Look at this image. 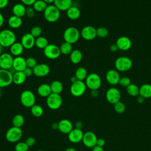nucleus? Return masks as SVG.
<instances>
[{"instance_id":"aec40b11","label":"nucleus","mask_w":151,"mask_h":151,"mask_svg":"<svg viewBox=\"0 0 151 151\" xmlns=\"http://www.w3.org/2000/svg\"><path fill=\"white\" fill-rule=\"evenodd\" d=\"M35 38L31 34V33L24 34L21 39V43L24 48L27 50L32 48L35 45Z\"/></svg>"},{"instance_id":"a878e982","label":"nucleus","mask_w":151,"mask_h":151,"mask_svg":"<svg viewBox=\"0 0 151 151\" xmlns=\"http://www.w3.org/2000/svg\"><path fill=\"white\" fill-rule=\"evenodd\" d=\"M37 93L42 97H47L52 93L50 85L46 83L40 84L37 88Z\"/></svg>"},{"instance_id":"79ce46f5","label":"nucleus","mask_w":151,"mask_h":151,"mask_svg":"<svg viewBox=\"0 0 151 151\" xmlns=\"http://www.w3.org/2000/svg\"><path fill=\"white\" fill-rule=\"evenodd\" d=\"M30 33L35 38H37L41 36L42 34V29L39 26H34L31 28Z\"/></svg>"},{"instance_id":"9d476101","label":"nucleus","mask_w":151,"mask_h":151,"mask_svg":"<svg viewBox=\"0 0 151 151\" xmlns=\"http://www.w3.org/2000/svg\"><path fill=\"white\" fill-rule=\"evenodd\" d=\"M43 52L45 57L50 60L57 59L61 55L60 47L52 44H49L43 50Z\"/></svg>"},{"instance_id":"338daca9","label":"nucleus","mask_w":151,"mask_h":151,"mask_svg":"<svg viewBox=\"0 0 151 151\" xmlns=\"http://www.w3.org/2000/svg\"><path fill=\"white\" fill-rule=\"evenodd\" d=\"M38 151H44V150H38Z\"/></svg>"},{"instance_id":"393cba45","label":"nucleus","mask_w":151,"mask_h":151,"mask_svg":"<svg viewBox=\"0 0 151 151\" xmlns=\"http://www.w3.org/2000/svg\"><path fill=\"white\" fill-rule=\"evenodd\" d=\"M12 12L14 15L22 18L25 15L26 8L22 4H16L13 6Z\"/></svg>"},{"instance_id":"e433bc0d","label":"nucleus","mask_w":151,"mask_h":151,"mask_svg":"<svg viewBox=\"0 0 151 151\" xmlns=\"http://www.w3.org/2000/svg\"><path fill=\"white\" fill-rule=\"evenodd\" d=\"M13 126L21 128L24 123V117L20 114H17L14 116L12 120Z\"/></svg>"},{"instance_id":"f704fd0d","label":"nucleus","mask_w":151,"mask_h":151,"mask_svg":"<svg viewBox=\"0 0 151 151\" xmlns=\"http://www.w3.org/2000/svg\"><path fill=\"white\" fill-rule=\"evenodd\" d=\"M60 50L61 54L64 55L70 54L71 51L73 50L72 44L65 41L61 44L60 47Z\"/></svg>"},{"instance_id":"2f4dec72","label":"nucleus","mask_w":151,"mask_h":151,"mask_svg":"<svg viewBox=\"0 0 151 151\" xmlns=\"http://www.w3.org/2000/svg\"><path fill=\"white\" fill-rule=\"evenodd\" d=\"M50 87L52 93L60 94L63 90V84L60 81L54 80L50 84Z\"/></svg>"},{"instance_id":"4be33fe9","label":"nucleus","mask_w":151,"mask_h":151,"mask_svg":"<svg viewBox=\"0 0 151 151\" xmlns=\"http://www.w3.org/2000/svg\"><path fill=\"white\" fill-rule=\"evenodd\" d=\"M73 129L72 123L67 119L61 120L58 123V129L64 134H68Z\"/></svg>"},{"instance_id":"37998d69","label":"nucleus","mask_w":151,"mask_h":151,"mask_svg":"<svg viewBox=\"0 0 151 151\" xmlns=\"http://www.w3.org/2000/svg\"><path fill=\"white\" fill-rule=\"evenodd\" d=\"M29 147L24 142H18L15 146V151H28Z\"/></svg>"},{"instance_id":"e2e57ef3","label":"nucleus","mask_w":151,"mask_h":151,"mask_svg":"<svg viewBox=\"0 0 151 151\" xmlns=\"http://www.w3.org/2000/svg\"><path fill=\"white\" fill-rule=\"evenodd\" d=\"M65 151H76V150L73 147H68Z\"/></svg>"},{"instance_id":"c9c22d12","label":"nucleus","mask_w":151,"mask_h":151,"mask_svg":"<svg viewBox=\"0 0 151 151\" xmlns=\"http://www.w3.org/2000/svg\"><path fill=\"white\" fill-rule=\"evenodd\" d=\"M48 40L44 37L40 36L35 39V45L40 49H44L48 45Z\"/></svg>"},{"instance_id":"864d4df0","label":"nucleus","mask_w":151,"mask_h":151,"mask_svg":"<svg viewBox=\"0 0 151 151\" xmlns=\"http://www.w3.org/2000/svg\"><path fill=\"white\" fill-rule=\"evenodd\" d=\"M110 50L112 52H116V51H117L119 50V48H118L116 44L115 43V44H112L110 46Z\"/></svg>"},{"instance_id":"c756f323","label":"nucleus","mask_w":151,"mask_h":151,"mask_svg":"<svg viewBox=\"0 0 151 151\" xmlns=\"http://www.w3.org/2000/svg\"><path fill=\"white\" fill-rule=\"evenodd\" d=\"M83 54L81 51L77 49L73 50L70 54V59L72 63L74 64H78L82 60Z\"/></svg>"},{"instance_id":"603ef678","label":"nucleus","mask_w":151,"mask_h":151,"mask_svg":"<svg viewBox=\"0 0 151 151\" xmlns=\"http://www.w3.org/2000/svg\"><path fill=\"white\" fill-rule=\"evenodd\" d=\"M104 145H105V140L103 139H101V138L97 139L96 145L103 147L104 146Z\"/></svg>"},{"instance_id":"f03ea898","label":"nucleus","mask_w":151,"mask_h":151,"mask_svg":"<svg viewBox=\"0 0 151 151\" xmlns=\"http://www.w3.org/2000/svg\"><path fill=\"white\" fill-rule=\"evenodd\" d=\"M43 12L45 20L48 22H55L60 17V11L54 4L48 5Z\"/></svg>"},{"instance_id":"20e7f679","label":"nucleus","mask_w":151,"mask_h":151,"mask_svg":"<svg viewBox=\"0 0 151 151\" xmlns=\"http://www.w3.org/2000/svg\"><path fill=\"white\" fill-rule=\"evenodd\" d=\"M80 36V32L74 27H70L67 28L63 33L64 41L71 44L76 43L78 40Z\"/></svg>"},{"instance_id":"a19ab883","label":"nucleus","mask_w":151,"mask_h":151,"mask_svg":"<svg viewBox=\"0 0 151 151\" xmlns=\"http://www.w3.org/2000/svg\"><path fill=\"white\" fill-rule=\"evenodd\" d=\"M97 37L100 38H105L109 35V30L103 27H99L96 29Z\"/></svg>"},{"instance_id":"6ab92c4d","label":"nucleus","mask_w":151,"mask_h":151,"mask_svg":"<svg viewBox=\"0 0 151 151\" xmlns=\"http://www.w3.org/2000/svg\"><path fill=\"white\" fill-rule=\"evenodd\" d=\"M84 133L80 129L74 128L68 134V140L73 143H77L82 141Z\"/></svg>"},{"instance_id":"a18cd8bd","label":"nucleus","mask_w":151,"mask_h":151,"mask_svg":"<svg viewBox=\"0 0 151 151\" xmlns=\"http://www.w3.org/2000/svg\"><path fill=\"white\" fill-rule=\"evenodd\" d=\"M26 64L27 67H29L33 69L37 65V63L36 60L34 57H29L26 58Z\"/></svg>"},{"instance_id":"3c124183","label":"nucleus","mask_w":151,"mask_h":151,"mask_svg":"<svg viewBox=\"0 0 151 151\" xmlns=\"http://www.w3.org/2000/svg\"><path fill=\"white\" fill-rule=\"evenodd\" d=\"M8 0H0V9L5 8L8 4Z\"/></svg>"},{"instance_id":"7ed1b4c3","label":"nucleus","mask_w":151,"mask_h":151,"mask_svg":"<svg viewBox=\"0 0 151 151\" xmlns=\"http://www.w3.org/2000/svg\"><path fill=\"white\" fill-rule=\"evenodd\" d=\"M132 65V60L129 57L125 56L118 57L114 62V66L116 70L118 71L124 72L129 71L131 69Z\"/></svg>"},{"instance_id":"dca6fc26","label":"nucleus","mask_w":151,"mask_h":151,"mask_svg":"<svg viewBox=\"0 0 151 151\" xmlns=\"http://www.w3.org/2000/svg\"><path fill=\"white\" fill-rule=\"evenodd\" d=\"M50 71V68L48 65L41 63L37 65L33 68V74L38 77H42L47 76Z\"/></svg>"},{"instance_id":"4468645a","label":"nucleus","mask_w":151,"mask_h":151,"mask_svg":"<svg viewBox=\"0 0 151 151\" xmlns=\"http://www.w3.org/2000/svg\"><path fill=\"white\" fill-rule=\"evenodd\" d=\"M81 37L87 41H91L97 37L96 29L91 25L85 26L80 32Z\"/></svg>"},{"instance_id":"f3484780","label":"nucleus","mask_w":151,"mask_h":151,"mask_svg":"<svg viewBox=\"0 0 151 151\" xmlns=\"http://www.w3.org/2000/svg\"><path fill=\"white\" fill-rule=\"evenodd\" d=\"M120 78L119 71L114 69H110L106 73V79L107 82L112 86H115L119 84Z\"/></svg>"},{"instance_id":"69168bd1","label":"nucleus","mask_w":151,"mask_h":151,"mask_svg":"<svg viewBox=\"0 0 151 151\" xmlns=\"http://www.w3.org/2000/svg\"><path fill=\"white\" fill-rule=\"evenodd\" d=\"M1 94H2V93H1V88H0V98H1Z\"/></svg>"},{"instance_id":"7c9ffc66","label":"nucleus","mask_w":151,"mask_h":151,"mask_svg":"<svg viewBox=\"0 0 151 151\" xmlns=\"http://www.w3.org/2000/svg\"><path fill=\"white\" fill-rule=\"evenodd\" d=\"M139 95L145 99L151 97V84H144L139 87Z\"/></svg>"},{"instance_id":"ddd939ff","label":"nucleus","mask_w":151,"mask_h":151,"mask_svg":"<svg viewBox=\"0 0 151 151\" xmlns=\"http://www.w3.org/2000/svg\"><path fill=\"white\" fill-rule=\"evenodd\" d=\"M14 58L12 55L7 52H4L0 56V68L9 70L12 67Z\"/></svg>"},{"instance_id":"c85d7f7f","label":"nucleus","mask_w":151,"mask_h":151,"mask_svg":"<svg viewBox=\"0 0 151 151\" xmlns=\"http://www.w3.org/2000/svg\"><path fill=\"white\" fill-rule=\"evenodd\" d=\"M27 77L23 71H16L13 74L12 83L16 85L22 84L26 80Z\"/></svg>"},{"instance_id":"9b49d317","label":"nucleus","mask_w":151,"mask_h":151,"mask_svg":"<svg viewBox=\"0 0 151 151\" xmlns=\"http://www.w3.org/2000/svg\"><path fill=\"white\" fill-rule=\"evenodd\" d=\"M13 74L9 70L0 68V88L5 87L12 83Z\"/></svg>"},{"instance_id":"c03bdc74","label":"nucleus","mask_w":151,"mask_h":151,"mask_svg":"<svg viewBox=\"0 0 151 151\" xmlns=\"http://www.w3.org/2000/svg\"><path fill=\"white\" fill-rule=\"evenodd\" d=\"M119 84L123 87H127L131 84V80L129 77L124 76L122 77H120Z\"/></svg>"},{"instance_id":"de8ad7c7","label":"nucleus","mask_w":151,"mask_h":151,"mask_svg":"<svg viewBox=\"0 0 151 151\" xmlns=\"http://www.w3.org/2000/svg\"><path fill=\"white\" fill-rule=\"evenodd\" d=\"M25 143L27 145V146L30 147L33 146L35 143V139L33 137H28L27 138V139L25 141Z\"/></svg>"},{"instance_id":"cd10ccee","label":"nucleus","mask_w":151,"mask_h":151,"mask_svg":"<svg viewBox=\"0 0 151 151\" xmlns=\"http://www.w3.org/2000/svg\"><path fill=\"white\" fill-rule=\"evenodd\" d=\"M8 24L11 28L17 29L19 28L22 24V18L12 15L10 16L9 18H8Z\"/></svg>"},{"instance_id":"a211bd4d","label":"nucleus","mask_w":151,"mask_h":151,"mask_svg":"<svg viewBox=\"0 0 151 151\" xmlns=\"http://www.w3.org/2000/svg\"><path fill=\"white\" fill-rule=\"evenodd\" d=\"M116 44L119 48L121 51L129 50L132 45L130 39L126 36H122L117 38Z\"/></svg>"},{"instance_id":"5fc2aeb1","label":"nucleus","mask_w":151,"mask_h":151,"mask_svg":"<svg viewBox=\"0 0 151 151\" xmlns=\"http://www.w3.org/2000/svg\"><path fill=\"white\" fill-rule=\"evenodd\" d=\"M145 99L143 97H142V96H141L139 95V96H138L137 99V103H139V104H142V103L144 102Z\"/></svg>"},{"instance_id":"8fccbe9b","label":"nucleus","mask_w":151,"mask_h":151,"mask_svg":"<svg viewBox=\"0 0 151 151\" xmlns=\"http://www.w3.org/2000/svg\"><path fill=\"white\" fill-rule=\"evenodd\" d=\"M21 2H22V4L24 5H27L28 6H32V5L34 4V2L37 0H20Z\"/></svg>"},{"instance_id":"052dcab7","label":"nucleus","mask_w":151,"mask_h":151,"mask_svg":"<svg viewBox=\"0 0 151 151\" xmlns=\"http://www.w3.org/2000/svg\"><path fill=\"white\" fill-rule=\"evenodd\" d=\"M77 80H78L77 79V78L76 77V76H72L71 77V79H70V81H71V83H74V82H76Z\"/></svg>"},{"instance_id":"6e6552de","label":"nucleus","mask_w":151,"mask_h":151,"mask_svg":"<svg viewBox=\"0 0 151 151\" xmlns=\"http://www.w3.org/2000/svg\"><path fill=\"white\" fill-rule=\"evenodd\" d=\"M46 103L50 109L57 110L62 105L63 99L60 94L51 93L47 97Z\"/></svg>"},{"instance_id":"72a5a7b5","label":"nucleus","mask_w":151,"mask_h":151,"mask_svg":"<svg viewBox=\"0 0 151 151\" xmlns=\"http://www.w3.org/2000/svg\"><path fill=\"white\" fill-rule=\"evenodd\" d=\"M48 6L47 4L43 0H37L32 5V7L36 12H44Z\"/></svg>"},{"instance_id":"4d7b16f0","label":"nucleus","mask_w":151,"mask_h":151,"mask_svg":"<svg viewBox=\"0 0 151 151\" xmlns=\"http://www.w3.org/2000/svg\"><path fill=\"white\" fill-rule=\"evenodd\" d=\"M4 17L3 15L0 12V28L4 25Z\"/></svg>"},{"instance_id":"5701e85b","label":"nucleus","mask_w":151,"mask_h":151,"mask_svg":"<svg viewBox=\"0 0 151 151\" xmlns=\"http://www.w3.org/2000/svg\"><path fill=\"white\" fill-rule=\"evenodd\" d=\"M73 0H54V5L60 11H66L72 5Z\"/></svg>"},{"instance_id":"f257e3e1","label":"nucleus","mask_w":151,"mask_h":151,"mask_svg":"<svg viewBox=\"0 0 151 151\" xmlns=\"http://www.w3.org/2000/svg\"><path fill=\"white\" fill-rule=\"evenodd\" d=\"M15 33L8 29L0 31V45L2 47H10L16 41Z\"/></svg>"},{"instance_id":"423d86ee","label":"nucleus","mask_w":151,"mask_h":151,"mask_svg":"<svg viewBox=\"0 0 151 151\" xmlns=\"http://www.w3.org/2000/svg\"><path fill=\"white\" fill-rule=\"evenodd\" d=\"M20 101L24 106L31 108L35 104V96L31 90H25L21 94Z\"/></svg>"},{"instance_id":"ea45409f","label":"nucleus","mask_w":151,"mask_h":151,"mask_svg":"<svg viewBox=\"0 0 151 151\" xmlns=\"http://www.w3.org/2000/svg\"><path fill=\"white\" fill-rule=\"evenodd\" d=\"M114 109L116 113L122 114L126 110V106L123 102L119 101L114 104Z\"/></svg>"},{"instance_id":"680f3d73","label":"nucleus","mask_w":151,"mask_h":151,"mask_svg":"<svg viewBox=\"0 0 151 151\" xmlns=\"http://www.w3.org/2000/svg\"><path fill=\"white\" fill-rule=\"evenodd\" d=\"M43 1H45L47 4H51L52 3H54V0H43Z\"/></svg>"},{"instance_id":"473e14b6","label":"nucleus","mask_w":151,"mask_h":151,"mask_svg":"<svg viewBox=\"0 0 151 151\" xmlns=\"http://www.w3.org/2000/svg\"><path fill=\"white\" fill-rule=\"evenodd\" d=\"M74 76L78 80L84 81V80L86 79L88 76L87 71L84 67H80L76 70Z\"/></svg>"},{"instance_id":"49530a36","label":"nucleus","mask_w":151,"mask_h":151,"mask_svg":"<svg viewBox=\"0 0 151 151\" xmlns=\"http://www.w3.org/2000/svg\"><path fill=\"white\" fill-rule=\"evenodd\" d=\"M35 11L34 10L32 6H29L27 8H26L25 15L28 18H32L35 15Z\"/></svg>"},{"instance_id":"412c9836","label":"nucleus","mask_w":151,"mask_h":151,"mask_svg":"<svg viewBox=\"0 0 151 151\" xmlns=\"http://www.w3.org/2000/svg\"><path fill=\"white\" fill-rule=\"evenodd\" d=\"M26 67V59L21 56H18L14 58L12 68L16 71H23Z\"/></svg>"},{"instance_id":"0eeeda50","label":"nucleus","mask_w":151,"mask_h":151,"mask_svg":"<svg viewBox=\"0 0 151 151\" xmlns=\"http://www.w3.org/2000/svg\"><path fill=\"white\" fill-rule=\"evenodd\" d=\"M22 136V131L21 128L12 126L6 132L5 138L11 143H15L20 140Z\"/></svg>"},{"instance_id":"1a4fd4ad","label":"nucleus","mask_w":151,"mask_h":151,"mask_svg":"<svg viewBox=\"0 0 151 151\" xmlns=\"http://www.w3.org/2000/svg\"><path fill=\"white\" fill-rule=\"evenodd\" d=\"M86 83L83 81L77 80L71 83L70 86V93L74 97H80L84 94L86 90Z\"/></svg>"},{"instance_id":"4c0bfd02","label":"nucleus","mask_w":151,"mask_h":151,"mask_svg":"<svg viewBox=\"0 0 151 151\" xmlns=\"http://www.w3.org/2000/svg\"><path fill=\"white\" fill-rule=\"evenodd\" d=\"M127 93L132 97H136L139 95V87L134 84H130L126 87Z\"/></svg>"},{"instance_id":"bf43d9fd","label":"nucleus","mask_w":151,"mask_h":151,"mask_svg":"<svg viewBox=\"0 0 151 151\" xmlns=\"http://www.w3.org/2000/svg\"><path fill=\"white\" fill-rule=\"evenodd\" d=\"M82 126H83V124H82V123H81V122H80V121L77 122L76 123V128L80 129H81Z\"/></svg>"},{"instance_id":"6e6d98bb","label":"nucleus","mask_w":151,"mask_h":151,"mask_svg":"<svg viewBox=\"0 0 151 151\" xmlns=\"http://www.w3.org/2000/svg\"><path fill=\"white\" fill-rule=\"evenodd\" d=\"M93 151H104V149L102 147L96 145L94 147H93Z\"/></svg>"},{"instance_id":"0e129e2a","label":"nucleus","mask_w":151,"mask_h":151,"mask_svg":"<svg viewBox=\"0 0 151 151\" xmlns=\"http://www.w3.org/2000/svg\"><path fill=\"white\" fill-rule=\"evenodd\" d=\"M2 48H3V47L1 45H0V56L2 54Z\"/></svg>"},{"instance_id":"f8f14e48","label":"nucleus","mask_w":151,"mask_h":151,"mask_svg":"<svg viewBox=\"0 0 151 151\" xmlns=\"http://www.w3.org/2000/svg\"><path fill=\"white\" fill-rule=\"evenodd\" d=\"M106 97L109 103L114 104L120 101L121 98V94L117 88L115 87H111L109 88L106 91Z\"/></svg>"},{"instance_id":"bb28decb","label":"nucleus","mask_w":151,"mask_h":151,"mask_svg":"<svg viewBox=\"0 0 151 151\" xmlns=\"http://www.w3.org/2000/svg\"><path fill=\"white\" fill-rule=\"evenodd\" d=\"M67 17L71 20H76L80 17V11L79 8L75 6H71L66 11Z\"/></svg>"},{"instance_id":"58836bf2","label":"nucleus","mask_w":151,"mask_h":151,"mask_svg":"<svg viewBox=\"0 0 151 151\" xmlns=\"http://www.w3.org/2000/svg\"><path fill=\"white\" fill-rule=\"evenodd\" d=\"M31 112L34 116L38 117L42 115L44 110L42 107L40 105L34 104L31 107Z\"/></svg>"},{"instance_id":"39448f33","label":"nucleus","mask_w":151,"mask_h":151,"mask_svg":"<svg viewBox=\"0 0 151 151\" xmlns=\"http://www.w3.org/2000/svg\"><path fill=\"white\" fill-rule=\"evenodd\" d=\"M86 80V85L91 90H98L101 84V80L97 73H92L88 74Z\"/></svg>"},{"instance_id":"09e8293b","label":"nucleus","mask_w":151,"mask_h":151,"mask_svg":"<svg viewBox=\"0 0 151 151\" xmlns=\"http://www.w3.org/2000/svg\"><path fill=\"white\" fill-rule=\"evenodd\" d=\"M23 72L27 77H29L33 74V69L29 67H26V68L23 71Z\"/></svg>"},{"instance_id":"b1692460","label":"nucleus","mask_w":151,"mask_h":151,"mask_svg":"<svg viewBox=\"0 0 151 151\" xmlns=\"http://www.w3.org/2000/svg\"><path fill=\"white\" fill-rule=\"evenodd\" d=\"M24 49L21 42H15L10 47V54L15 57L21 56Z\"/></svg>"},{"instance_id":"13d9d810","label":"nucleus","mask_w":151,"mask_h":151,"mask_svg":"<svg viewBox=\"0 0 151 151\" xmlns=\"http://www.w3.org/2000/svg\"><path fill=\"white\" fill-rule=\"evenodd\" d=\"M99 94V93H98V91L97 90H91V95L93 97H96L98 96Z\"/></svg>"},{"instance_id":"2eb2a0df","label":"nucleus","mask_w":151,"mask_h":151,"mask_svg":"<svg viewBox=\"0 0 151 151\" xmlns=\"http://www.w3.org/2000/svg\"><path fill=\"white\" fill-rule=\"evenodd\" d=\"M97 140V137L96 135L93 132L88 131L84 133L82 142L86 147L93 148L96 145Z\"/></svg>"}]
</instances>
